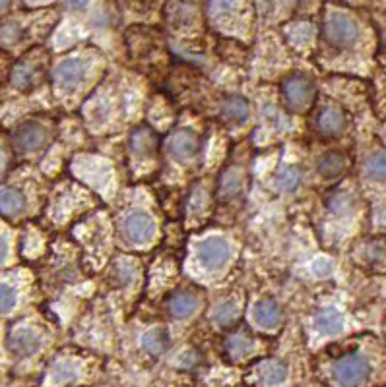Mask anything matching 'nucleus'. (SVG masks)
Here are the masks:
<instances>
[{
  "mask_svg": "<svg viewBox=\"0 0 386 387\" xmlns=\"http://www.w3.org/2000/svg\"><path fill=\"white\" fill-rule=\"evenodd\" d=\"M45 70H47V52L36 49L31 54H27L14 64V68L10 72L12 86L22 91L34 89L43 79Z\"/></svg>",
  "mask_w": 386,
  "mask_h": 387,
  "instance_id": "f257e3e1",
  "label": "nucleus"
},
{
  "mask_svg": "<svg viewBox=\"0 0 386 387\" xmlns=\"http://www.w3.org/2000/svg\"><path fill=\"white\" fill-rule=\"evenodd\" d=\"M53 130L39 121H27L20 124L12 134V146L20 153H36L51 144Z\"/></svg>",
  "mask_w": 386,
  "mask_h": 387,
  "instance_id": "f03ea898",
  "label": "nucleus"
},
{
  "mask_svg": "<svg viewBox=\"0 0 386 387\" xmlns=\"http://www.w3.org/2000/svg\"><path fill=\"white\" fill-rule=\"evenodd\" d=\"M371 374L369 361L363 354L350 353L346 356H340L332 364L334 379L343 387H359L367 381Z\"/></svg>",
  "mask_w": 386,
  "mask_h": 387,
  "instance_id": "7ed1b4c3",
  "label": "nucleus"
},
{
  "mask_svg": "<svg viewBox=\"0 0 386 387\" xmlns=\"http://www.w3.org/2000/svg\"><path fill=\"white\" fill-rule=\"evenodd\" d=\"M322 35L328 43L338 49H350L359 39V29L355 26V22L348 14L342 12H332L326 17Z\"/></svg>",
  "mask_w": 386,
  "mask_h": 387,
  "instance_id": "20e7f679",
  "label": "nucleus"
},
{
  "mask_svg": "<svg viewBox=\"0 0 386 387\" xmlns=\"http://www.w3.org/2000/svg\"><path fill=\"white\" fill-rule=\"evenodd\" d=\"M281 93H283V101H285L290 111L303 112L311 109V105L316 97V89L315 84L309 77L293 74L283 82Z\"/></svg>",
  "mask_w": 386,
  "mask_h": 387,
  "instance_id": "39448f33",
  "label": "nucleus"
},
{
  "mask_svg": "<svg viewBox=\"0 0 386 387\" xmlns=\"http://www.w3.org/2000/svg\"><path fill=\"white\" fill-rule=\"evenodd\" d=\"M229 254H231L229 242L220 238V236L206 238V241H202L198 244V250H196L198 261H200L206 269L221 267L229 259Z\"/></svg>",
  "mask_w": 386,
  "mask_h": 387,
  "instance_id": "423d86ee",
  "label": "nucleus"
},
{
  "mask_svg": "<svg viewBox=\"0 0 386 387\" xmlns=\"http://www.w3.org/2000/svg\"><path fill=\"white\" fill-rule=\"evenodd\" d=\"M154 234V221L144 211H134L131 215L124 217L123 221V236L131 244H144Z\"/></svg>",
  "mask_w": 386,
  "mask_h": 387,
  "instance_id": "0eeeda50",
  "label": "nucleus"
},
{
  "mask_svg": "<svg viewBox=\"0 0 386 387\" xmlns=\"http://www.w3.org/2000/svg\"><path fill=\"white\" fill-rule=\"evenodd\" d=\"M198 149H200V139L191 130H179L167 142V151L177 161L191 159L198 153Z\"/></svg>",
  "mask_w": 386,
  "mask_h": 387,
  "instance_id": "6e6552de",
  "label": "nucleus"
},
{
  "mask_svg": "<svg viewBox=\"0 0 386 387\" xmlns=\"http://www.w3.org/2000/svg\"><path fill=\"white\" fill-rule=\"evenodd\" d=\"M86 76V66L84 62L78 59H68V61L61 62L57 70H54V84L64 89L76 87Z\"/></svg>",
  "mask_w": 386,
  "mask_h": 387,
  "instance_id": "1a4fd4ad",
  "label": "nucleus"
},
{
  "mask_svg": "<svg viewBox=\"0 0 386 387\" xmlns=\"http://www.w3.org/2000/svg\"><path fill=\"white\" fill-rule=\"evenodd\" d=\"M316 124H318V132L322 136H338L348 126V119L340 107H325L318 114Z\"/></svg>",
  "mask_w": 386,
  "mask_h": 387,
  "instance_id": "9d476101",
  "label": "nucleus"
},
{
  "mask_svg": "<svg viewBox=\"0 0 386 387\" xmlns=\"http://www.w3.org/2000/svg\"><path fill=\"white\" fill-rule=\"evenodd\" d=\"M198 310V296L191 291H177L167 301V312L177 319L191 318Z\"/></svg>",
  "mask_w": 386,
  "mask_h": 387,
  "instance_id": "9b49d317",
  "label": "nucleus"
},
{
  "mask_svg": "<svg viewBox=\"0 0 386 387\" xmlns=\"http://www.w3.org/2000/svg\"><path fill=\"white\" fill-rule=\"evenodd\" d=\"M37 349H39V337L29 329H18L10 335L8 351L14 356L26 358V356H31L36 353Z\"/></svg>",
  "mask_w": 386,
  "mask_h": 387,
  "instance_id": "f8f14e48",
  "label": "nucleus"
},
{
  "mask_svg": "<svg viewBox=\"0 0 386 387\" xmlns=\"http://www.w3.org/2000/svg\"><path fill=\"white\" fill-rule=\"evenodd\" d=\"M253 318L258 326L276 327L283 321V310L272 298H262L253 310Z\"/></svg>",
  "mask_w": 386,
  "mask_h": 387,
  "instance_id": "ddd939ff",
  "label": "nucleus"
},
{
  "mask_svg": "<svg viewBox=\"0 0 386 387\" xmlns=\"http://www.w3.org/2000/svg\"><path fill=\"white\" fill-rule=\"evenodd\" d=\"M245 188V176L239 169H228V171L221 174L220 186H218V196L221 202H228V199L237 198L239 194Z\"/></svg>",
  "mask_w": 386,
  "mask_h": 387,
  "instance_id": "4468645a",
  "label": "nucleus"
},
{
  "mask_svg": "<svg viewBox=\"0 0 386 387\" xmlns=\"http://www.w3.org/2000/svg\"><path fill=\"white\" fill-rule=\"evenodd\" d=\"M248 112L251 111H248L246 99L239 97V95L228 97L221 105V116H223V121L231 122V124H243L248 119Z\"/></svg>",
  "mask_w": 386,
  "mask_h": 387,
  "instance_id": "2eb2a0df",
  "label": "nucleus"
},
{
  "mask_svg": "<svg viewBox=\"0 0 386 387\" xmlns=\"http://www.w3.org/2000/svg\"><path fill=\"white\" fill-rule=\"evenodd\" d=\"M26 196L18 188H2V215L6 219H16L26 211Z\"/></svg>",
  "mask_w": 386,
  "mask_h": 387,
  "instance_id": "dca6fc26",
  "label": "nucleus"
},
{
  "mask_svg": "<svg viewBox=\"0 0 386 387\" xmlns=\"http://www.w3.org/2000/svg\"><path fill=\"white\" fill-rule=\"evenodd\" d=\"M315 326L325 335H338L343 329V318L338 310L325 308L316 314Z\"/></svg>",
  "mask_w": 386,
  "mask_h": 387,
  "instance_id": "f3484780",
  "label": "nucleus"
},
{
  "mask_svg": "<svg viewBox=\"0 0 386 387\" xmlns=\"http://www.w3.org/2000/svg\"><path fill=\"white\" fill-rule=\"evenodd\" d=\"M142 344H144L146 353H149L151 356H161V354L167 353V349L171 344V335H169L167 329L158 327V329H154V331H149V333L144 335Z\"/></svg>",
  "mask_w": 386,
  "mask_h": 387,
  "instance_id": "a211bd4d",
  "label": "nucleus"
},
{
  "mask_svg": "<svg viewBox=\"0 0 386 387\" xmlns=\"http://www.w3.org/2000/svg\"><path fill=\"white\" fill-rule=\"evenodd\" d=\"M255 347V339L248 331H237L229 337L228 343H225V351L231 358H243L246 354L253 351Z\"/></svg>",
  "mask_w": 386,
  "mask_h": 387,
  "instance_id": "6ab92c4d",
  "label": "nucleus"
},
{
  "mask_svg": "<svg viewBox=\"0 0 386 387\" xmlns=\"http://www.w3.org/2000/svg\"><path fill=\"white\" fill-rule=\"evenodd\" d=\"M348 167V159L346 155L340 151H330L328 155H325L320 161H318V172L325 176V179H334L338 174H342Z\"/></svg>",
  "mask_w": 386,
  "mask_h": 387,
  "instance_id": "aec40b11",
  "label": "nucleus"
},
{
  "mask_svg": "<svg viewBox=\"0 0 386 387\" xmlns=\"http://www.w3.org/2000/svg\"><path fill=\"white\" fill-rule=\"evenodd\" d=\"M156 146H158V136L148 126H142V128L134 132V136H132V149L136 153L148 157V155L156 151Z\"/></svg>",
  "mask_w": 386,
  "mask_h": 387,
  "instance_id": "412c9836",
  "label": "nucleus"
},
{
  "mask_svg": "<svg viewBox=\"0 0 386 387\" xmlns=\"http://www.w3.org/2000/svg\"><path fill=\"white\" fill-rule=\"evenodd\" d=\"M285 378H288V368L281 362L270 361L260 366V379L266 386H280L281 381H285Z\"/></svg>",
  "mask_w": 386,
  "mask_h": 387,
  "instance_id": "4be33fe9",
  "label": "nucleus"
},
{
  "mask_svg": "<svg viewBox=\"0 0 386 387\" xmlns=\"http://www.w3.org/2000/svg\"><path fill=\"white\" fill-rule=\"evenodd\" d=\"M301 179H303V174H301L297 167H288V169H283V171L276 174L274 182L283 192H293L301 184Z\"/></svg>",
  "mask_w": 386,
  "mask_h": 387,
  "instance_id": "5701e85b",
  "label": "nucleus"
},
{
  "mask_svg": "<svg viewBox=\"0 0 386 387\" xmlns=\"http://www.w3.org/2000/svg\"><path fill=\"white\" fill-rule=\"evenodd\" d=\"M367 174L373 181H386V153H375L367 159Z\"/></svg>",
  "mask_w": 386,
  "mask_h": 387,
  "instance_id": "b1692460",
  "label": "nucleus"
},
{
  "mask_svg": "<svg viewBox=\"0 0 386 387\" xmlns=\"http://www.w3.org/2000/svg\"><path fill=\"white\" fill-rule=\"evenodd\" d=\"M216 319L220 321L221 326H231V324L237 319V308H235L231 302L221 304L220 308L216 310Z\"/></svg>",
  "mask_w": 386,
  "mask_h": 387,
  "instance_id": "393cba45",
  "label": "nucleus"
},
{
  "mask_svg": "<svg viewBox=\"0 0 386 387\" xmlns=\"http://www.w3.org/2000/svg\"><path fill=\"white\" fill-rule=\"evenodd\" d=\"M328 206L332 209L334 213H346V211H350L351 207V198L348 194H336L334 198H330L328 202Z\"/></svg>",
  "mask_w": 386,
  "mask_h": 387,
  "instance_id": "a878e982",
  "label": "nucleus"
},
{
  "mask_svg": "<svg viewBox=\"0 0 386 387\" xmlns=\"http://www.w3.org/2000/svg\"><path fill=\"white\" fill-rule=\"evenodd\" d=\"M54 381H70V379L76 378V368L68 364V362H62L54 368Z\"/></svg>",
  "mask_w": 386,
  "mask_h": 387,
  "instance_id": "bb28decb",
  "label": "nucleus"
},
{
  "mask_svg": "<svg viewBox=\"0 0 386 387\" xmlns=\"http://www.w3.org/2000/svg\"><path fill=\"white\" fill-rule=\"evenodd\" d=\"M16 304V289L8 283H2V312L6 314Z\"/></svg>",
  "mask_w": 386,
  "mask_h": 387,
  "instance_id": "cd10ccee",
  "label": "nucleus"
},
{
  "mask_svg": "<svg viewBox=\"0 0 386 387\" xmlns=\"http://www.w3.org/2000/svg\"><path fill=\"white\" fill-rule=\"evenodd\" d=\"M313 271H315L318 277L330 275V271H332V264H330V261H325V259H316L315 264H313Z\"/></svg>",
  "mask_w": 386,
  "mask_h": 387,
  "instance_id": "c85d7f7f",
  "label": "nucleus"
},
{
  "mask_svg": "<svg viewBox=\"0 0 386 387\" xmlns=\"http://www.w3.org/2000/svg\"><path fill=\"white\" fill-rule=\"evenodd\" d=\"M383 225H385V227H386V209H385V211H383Z\"/></svg>",
  "mask_w": 386,
  "mask_h": 387,
  "instance_id": "c756f323",
  "label": "nucleus"
}]
</instances>
